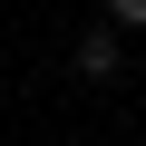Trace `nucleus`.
<instances>
[{
    "mask_svg": "<svg viewBox=\"0 0 146 146\" xmlns=\"http://www.w3.org/2000/svg\"><path fill=\"white\" fill-rule=\"evenodd\" d=\"M78 78H117V20L78 39Z\"/></svg>",
    "mask_w": 146,
    "mask_h": 146,
    "instance_id": "nucleus-1",
    "label": "nucleus"
},
{
    "mask_svg": "<svg viewBox=\"0 0 146 146\" xmlns=\"http://www.w3.org/2000/svg\"><path fill=\"white\" fill-rule=\"evenodd\" d=\"M107 20L117 29H146V0H107Z\"/></svg>",
    "mask_w": 146,
    "mask_h": 146,
    "instance_id": "nucleus-2",
    "label": "nucleus"
}]
</instances>
